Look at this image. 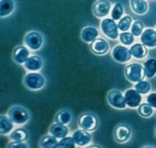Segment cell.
I'll return each instance as SVG.
<instances>
[{"label":"cell","instance_id":"6da1fadb","mask_svg":"<svg viewBox=\"0 0 156 148\" xmlns=\"http://www.w3.org/2000/svg\"><path fill=\"white\" fill-rule=\"evenodd\" d=\"M23 83L30 91H37L45 87L46 80L43 75L40 72H30L23 77Z\"/></svg>","mask_w":156,"mask_h":148},{"label":"cell","instance_id":"7a4b0ae2","mask_svg":"<svg viewBox=\"0 0 156 148\" xmlns=\"http://www.w3.org/2000/svg\"><path fill=\"white\" fill-rule=\"evenodd\" d=\"M8 115L16 125H24L30 120V113L26 108L22 106L15 105L10 108Z\"/></svg>","mask_w":156,"mask_h":148},{"label":"cell","instance_id":"3957f363","mask_svg":"<svg viewBox=\"0 0 156 148\" xmlns=\"http://www.w3.org/2000/svg\"><path fill=\"white\" fill-rule=\"evenodd\" d=\"M124 73L127 80L133 83H137L139 81L144 80L146 77L144 66L139 63H132L127 65L125 67Z\"/></svg>","mask_w":156,"mask_h":148},{"label":"cell","instance_id":"277c9868","mask_svg":"<svg viewBox=\"0 0 156 148\" xmlns=\"http://www.w3.org/2000/svg\"><path fill=\"white\" fill-rule=\"evenodd\" d=\"M23 43L29 49L34 51L41 50L44 43L43 34L37 31H30L25 34Z\"/></svg>","mask_w":156,"mask_h":148},{"label":"cell","instance_id":"5b68a950","mask_svg":"<svg viewBox=\"0 0 156 148\" xmlns=\"http://www.w3.org/2000/svg\"><path fill=\"white\" fill-rule=\"evenodd\" d=\"M78 126L80 129H82L89 132L95 131L98 126V118L96 115L92 113H85L79 117L77 120Z\"/></svg>","mask_w":156,"mask_h":148},{"label":"cell","instance_id":"8992f818","mask_svg":"<svg viewBox=\"0 0 156 148\" xmlns=\"http://www.w3.org/2000/svg\"><path fill=\"white\" fill-rule=\"evenodd\" d=\"M101 29L103 34L111 39L115 40L119 37V28L117 23L112 18H104L101 23Z\"/></svg>","mask_w":156,"mask_h":148},{"label":"cell","instance_id":"52a82bcc","mask_svg":"<svg viewBox=\"0 0 156 148\" xmlns=\"http://www.w3.org/2000/svg\"><path fill=\"white\" fill-rule=\"evenodd\" d=\"M107 102L110 106L115 109H122L127 106L125 96L119 90H112L108 92L107 94Z\"/></svg>","mask_w":156,"mask_h":148},{"label":"cell","instance_id":"ba28073f","mask_svg":"<svg viewBox=\"0 0 156 148\" xmlns=\"http://www.w3.org/2000/svg\"><path fill=\"white\" fill-rule=\"evenodd\" d=\"M112 9V3L108 0H96L92 5V10L95 17H106L109 14Z\"/></svg>","mask_w":156,"mask_h":148},{"label":"cell","instance_id":"9c48e42d","mask_svg":"<svg viewBox=\"0 0 156 148\" xmlns=\"http://www.w3.org/2000/svg\"><path fill=\"white\" fill-rule=\"evenodd\" d=\"M112 56L114 61L121 64L129 61L132 57L130 49L124 45H117L114 47L112 50Z\"/></svg>","mask_w":156,"mask_h":148},{"label":"cell","instance_id":"30bf717a","mask_svg":"<svg viewBox=\"0 0 156 148\" xmlns=\"http://www.w3.org/2000/svg\"><path fill=\"white\" fill-rule=\"evenodd\" d=\"M131 136V129L128 126L120 124L116 126L114 131V137L119 144L126 143Z\"/></svg>","mask_w":156,"mask_h":148},{"label":"cell","instance_id":"8fae6325","mask_svg":"<svg viewBox=\"0 0 156 148\" xmlns=\"http://www.w3.org/2000/svg\"><path fill=\"white\" fill-rule=\"evenodd\" d=\"M30 49L25 45H18L12 52V59L16 64L23 65L30 56Z\"/></svg>","mask_w":156,"mask_h":148},{"label":"cell","instance_id":"7c38bea8","mask_svg":"<svg viewBox=\"0 0 156 148\" xmlns=\"http://www.w3.org/2000/svg\"><path fill=\"white\" fill-rule=\"evenodd\" d=\"M90 49L92 53L97 56H103L109 50V44L106 39L97 38L90 44Z\"/></svg>","mask_w":156,"mask_h":148},{"label":"cell","instance_id":"4fadbf2b","mask_svg":"<svg viewBox=\"0 0 156 148\" xmlns=\"http://www.w3.org/2000/svg\"><path fill=\"white\" fill-rule=\"evenodd\" d=\"M72 137L76 145L87 146L92 142V135L89 131L82 129L76 130L72 134Z\"/></svg>","mask_w":156,"mask_h":148},{"label":"cell","instance_id":"5bb4252c","mask_svg":"<svg viewBox=\"0 0 156 148\" xmlns=\"http://www.w3.org/2000/svg\"><path fill=\"white\" fill-rule=\"evenodd\" d=\"M125 100L127 106L130 108H136L141 104L142 97L136 89H128L125 92Z\"/></svg>","mask_w":156,"mask_h":148},{"label":"cell","instance_id":"9a60e30c","mask_svg":"<svg viewBox=\"0 0 156 148\" xmlns=\"http://www.w3.org/2000/svg\"><path fill=\"white\" fill-rule=\"evenodd\" d=\"M43 60L39 56H30L27 59L23 66L30 72H38L43 67Z\"/></svg>","mask_w":156,"mask_h":148},{"label":"cell","instance_id":"2e32d148","mask_svg":"<svg viewBox=\"0 0 156 148\" xmlns=\"http://www.w3.org/2000/svg\"><path fill=\"white\" fill-rule=\"evenodd\" d=\"M99 32L97 28L92 26L84 27L81 31L80 37L81 40L86 43H91L92 41L98 38Z\"/></svg>","mask_w":156,"mask_h":148},{"label":"cell","instance_id":"e0dca14e","mask_svg":"<svg viewBox=\"0 0 156 148\" xmlns=\"http://www.w3.org/2000/svg\"><path fill=\"white\" fill-rule=\"evenodd\" d=\"M141 41L143 45L148 48L156 47V31L152 29H147L144 30L141 35Z\"/></svg>","mask_w":156,"mask_h":148},{"label":"cell","instance_id":"ac0fdd59","mask_svg":"<svg viewBox=\"0 0 156 148\" xmlns=\"http://www.w3.org/2000/svg\"><path fill=\"white\" fill-rule=\"evenodd\" d=\"M48 132L58 140H61L69 134V129L67 125L54 123L49 127Z\"/></svg>","mask_w":156,"mask_h":148},{"label":"cell","instance_id":"d6986e66","mask_svg":"<svg viewBox=\"0 0 156 148\" xmlns=\"http://www.w3.org/2000/svg\"><path fill=\"white\" fill-rule=\"evenodd\" d=\"M130 8L134 13L143 15L148 11V3L145 0H130Z\"/></svg>","mask_w":156,"mask_h":148},{"label":"cell","instance_id":"ffe728a7","mask_svg":"<svg viewBox=\"0 0 156 148\" xmlns=\"http://www.w3.org/2000/svg\"><path fill=\"white\" fill-rule=\"evenodd\" d=\"M16 8L13 0H0V17L4 18L10 15Z\"/></svg>","mask_w":156,"mask_h":148},{"label":"cell","instance_id":"44dd1931","mask_svg":"<svg viewBox=\"0 0 156 148\" xmlns=\"http://www.w3.org/2000/svg\"><path fill=\"white\" fill-rule=\"evenodd\" d=\"M13 123L8 115H0V134L8 135L11 133L14 127Z\"/></svg>","mask_w":156,"mask_h":148},{"label":"cell","instance_id":"7402d4cb","mask_svg":"<svg viewBox=\"0 0 156 148\" xmlns=\"http://www.w3.org/2000/svg\"><path fill=\"white\" fill-rule=\"evenodd\" d=\"M130 53L132 56L137 59H143L147 56L148 50L142 43H136L130 47Z\"/></svg>","mask_w":156,"mask_h":148},{"label":"cell","instance_id":"603a6c76","mask_svg":"<svg viewBox=\"0 0 156 148\" xmlns=\"http://www.w3.org/2000/svg\"><path fill=\"white\" fill-rule=\"evenodd\" d=\"M73 115L72 113L68 109H61L56 114L54 117V123L63 124V125H68L72 121Z\"/></svg>","mask_w":156,"mask_h":148},{"label":"cell","instance_id":"cb8c5ba5","mask_svg":"<svg viewBox=\"0 0 156 148\" xmlns=\"http://www.w3.org/2000/svg\"><path fill=\"white\" fill-rule=\"evenodd\" d=\"M51 134L45 135L39 141L40 147L42 148H58L59 141Z\"/></svg>","mask_w":156,"mask_h":148},{"label":"cell","instance_id":"d4e9b609","mask_svg":"<svg viewBox=\"0 0 156 148\" xmlns=\"http://www.w3.org/2000/svg\"><path fill=\"white\" fill-rule=\"evenodd\" d=\"M10 138L16 142H26L30 138V133L26 129L19 128L12 131L10 134Z\"/></svg>","mask_w":156,"mask_h":148},{"label":"cell","instance_id":"484cf974","mask_svg":"<svg viewBox=\"0 0 156 148\" xmlns=\"http://www.w3.org/2000/svg\"><path fill=\"white\" fill-rule=\"evenodd\" d=\"M145 76L147 78H152L156 75V59H150L144 64Z\"/></svg>","mask_w":156,"mask_h":148},{"label":"cell","instance_id":"4316f807","mask_svg":"<svg viewBox=\"0 0 156 148\" xmlns=\"http://www.w3.org/2000/svg\"><path fill=\"white\" fill-rule=\"evenodd\" d=\"M123 14H124V8L121 2H117L114 5L111 12L112 18L115 21H119L122 18Z\"/></svg>","mask_w":156,"mask_h":148},{"label":"cell","instance_id":"83f0119b","mask_svg":"<svg viewBox=\"0 0 156 148\" xmlns=\"http://www.w3.org/2000/svg\"><path fill=\"white\" fill-rule=\"evenodd\" d=\"M138 113L143 118H150L153 114V109L148 103H142L138 106Z\"/></svg>","mask_w":156,"mask_h":148},{"label":"cell","instance_id":"f1b7e54d","mask_svg":"<svg viewBox=\"0 0 156 148\" xmlns=\"http://www.w3.org/2000/svg\"><path fill=\"white\" fill-rule=\"evenodd\" d=\"M132 25V18L130 15H125L119 21L117 26L121 32H128Z\"/></svg>","mask_w":156,"mask_h":148},{"label":"cell","instance_id":"f546056e","mask_svg":"<svg viewBox=\"0 0 156 148\" xmlns=\"http://www.w3.org/2000/svg\"><path fill=\"white\" fill-rule=\"evenodd\" d=\"M144 23L142 21L137 20L132 23L131 27H130V32L133 34L134 37H139L144 32Z\"/></svg>","mask_w":156,"mask_h":148},{"label":"cell","instance_id":"4dcf8cb0","mask_svg":"<svg viewBox=\"0 0 156 148\" xmlns=\"http://www.w3.org/2000/svg\"><path fill=\"white\" fill-rule=\"evenodd\" d=\"M119 37L121 43L126 46L131 45L134 42V36L131 32H123L119 34Z\"/></svg>","mask_w":156,"mask_h":148},{"label":"cell","instance_id":"1f68e13d","mask_svg":"<svg viewBox=\"0 0 156 148\" xmlns=\"http://www.w3.org/2000/svg\"><path fill=\"white\" fill-rule=\"evenodd\" d=\"M135 89L141 94H146L151 90V84L148 81L141 80L136 84Z\"/></svg>","mask_w":156,"mask_h":148},{"label":"cell","instance_id":"d6a6232c","mask_svg":"<svg viewBox=\"0 0 156 148\" xmlns=\"http://www.w3.org/2000/svg\"><path fill=\"white\" fill-rule=\"evenodd\" d=\"M76 147V143L72 136H65L61 139L59 142L58 148H74Z\"/></svg>","mask_w":156,"mask_h":148},{"label":"cell","instance_id":"836d02e7","mask_svg":"<svg viewBox=\"0 0 156 148\" xmlns=\"http://www.w3.org/2000/svg\"><path fill=\"white\" fill-rule=\"evenodd\" d=\"M7 147L8 148H27L29 147L28 144L25 143V142H16V141H12V142H10Z\"/></svg>","mask_w":156,"mask_h":148},{"label":"cell","instance_id":"e575fe53","mask_svg":"<svg viewBox=\"0 0 156 148\" xmlns=\"http://www.w3.org/2000/svg\"><path fill=\"white\" fill-rule=\"evenodd\" d=\"M147 101L152 108H156V93H152L148 95Z\"/></svg>","mask_w":156,"mask_h":148},{"label":"cell","instance_id":"d590c367","mask_svg":"<svg viewBox=\"0 0 156 148\" xmlns=\"http://www.w3.org/2000/svg\"><path fill=\"white\" fill-rule=\"evenodd\" d=\"M88 147H100L98 145H90V146H88Z\"/></svg>","mask_w":156,"mask_h":148},{"label":"cell","instance_id":"8d00e7d4","mask_svg":"<svg viewBox=\"0 0 156 148\" xmlns=\"http://www.w3.org/2000/svg\"><path fill=\"white\" fill-rule=\"evenodd\" d=\"M155 134H156V129H155Z\"/></svg>","mask_w":156,"mask_h":148},{"label":"cell","instance_id":"74e56055","mask_svg":"<svg viewBox=\"0 0 156 148\" xmlns=\"http://www.w3.org/2000/svg\"><path fill=\"white\" fill-rule=\"evenodd\" d=\"M155 31H156V28H155Z\"/></svg>","mask_w":156,"mask_h":148}]
</instances>
